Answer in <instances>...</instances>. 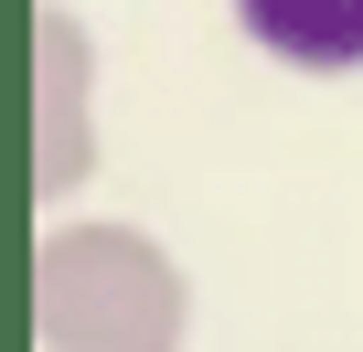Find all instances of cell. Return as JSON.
I'll return each mask as SVG.
<instances>
[{"mask_svg":"<svg viewBox=\"0 0 363 352\" xmlns=\"http://www.w3.org/2000/svg\"><path fill=\"white\" fill-rule=\"evenodd\" d=\"M33 331L43 352H182L193 331V278L160 235L75 214L33 246Z\"/></svg>","mask_w":363,"mask_h":352,"instance_id":"obj_1","label":"cell"},{"mask_svg":"<svg viewBox=\"0 0 363 352\" xmlns=\"http://www.w3.org/2000/svg\"><path fill=\"white\" fill-rule=\"evenodd\" d=\"M96 171V43L65 0L33 11V193L65 203Z\"/></svg>","mask_w":363,"mask_h":352,"instance_id":"obj_2","label":"cell"},{"mask_svg":"<svg viewBox=\"0 0 363 352\" xmlns=\"http://www.w3.org/2000/svg\"><path fill=\"white\" fill-rule=\"evenodd\" d=\"M235 33L289 75H363V0H235Z\"/></svg>","mask_w":363,"mask_h":352,"instance_id":"obj_3","label":"cell"}]
</instances>
